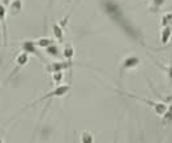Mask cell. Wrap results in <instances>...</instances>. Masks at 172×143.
<instances>
[{
    "label": "cell",
    "instance_id": "obj_15",
    "mask_svg": "<svg viewBox=\"0 0 172 143\" xmlns=\"http://www.w3.org/2000/svg\"><path fill=\"white\" fill-rule=\"evenodd\" d=\"M166 0H152V5H151V11L152 12H156L162 5L164 4Z\"/></svg>",
    "mask_w": 172,
    "mask_h": 143
},
{
    "label": "cell",
    "instance_id": "obj_13",
    "mask_svg": "<svg viewBox=\"0 0 172 143\" xmlns=\"http://www.w3.org/2000/svg\"><path fill=\"white\" fill-rule=\"evenodd\" d=\"M46 52H47L50 56H57V55H59V50H57V47L55 44H51V46H48V47H46Z\"/></svg>",
    "mask_w": 172,
    "mask_h": 143
},
{
    "label": "cell",
    "instance_id": "obj_9",
    "mask_svg": "<svg viewBox=\"0 0 172 143\" xmlns=\"http://www.w3.org/2000/svg\"><path fill=\"white\" fill-rule=\"evenodd\" d=\"M163 117V125H167V124H169L172 121V104H171V108H167V111L164 112V115L162 116Z\"/></svg>",
    "mask_w": 172,
    "mask_h": 143
},
{
    "label": "cell",
    "instance_id": "obj_14",
    "mask_svg": "<svg viewBox=\"0 0 172 143\" xmlns=\"http://www.w3.org/2000/svg\"><path fill=\"white\" fill-rule=\"evenodd\" d=\"M73 53H74V50H73V47H72L71 44L65 46V48H64V57L65 59H72Z\"/></svg>",
    "mask_w": 172,
    "mask_h": 143
},
{
    "label": "cell",
    "instance_id": "obj_1",
    "mask_svg": "<svg viewBox=\"0 0 172 143\" xmlns=\"http://www.w3.org/2000/svg\"><path fill=\"white\" fill-rule=\"evenodd\" d=\"M103 7H105L106 13H107L108 16L112 18V20H115L116 22L119 23V25L121 26V28L125 30V33H127L130 38H133V39H137V40H141L142 39L141 34L136 30L134 26L129 25V23L127 22V20L124 18V14H123V12L120 11V8H119V7L116 5L115 3H112V1H110V0H106L105 3H103Z\"/></svg>",
    "mask_w": 172,
    "mask_h": 143
},
{
    "label": "cell",
    "instance_id": "obj_16",
    "mask_svg": "<svg viewBox=\"0 0 172 143\" xmlns=\"http://www.w3.org/2000/svg\"><path fill=\"white\" fill-rule=\"evenodd\" d=\"M54 74V81H55V83H59L60 81H61V78H63V72H55V73H52Z\"/></svg>",
    "mask_w": 172,
    "mask_h": 143
},
{
    "label": "cell",
    "instance_id": "obj_17",
    "mask_svg": "<svg viewBox=\"0 0 172 143\" xmlns=\"http://www.w3.org/2000/svg\"><path fill=\"white\" fill-rule=\"evenodd\" d=\"M4 14H5V11H4V7L0 4V18H3Z\"/></svg>",
    "mask_w": 172,
    "mask_h": 143
},
{
    "label": "cell",
    "instance_id": "obj_10",
    "mask_svg": "<svg viewBox=\"0 0 172 143\" xmlns=\"http://www.w3.org/2000/svg\"><path fill=\"white\" fill-rule=\"evenodd\" d=\"M162 26H169L172 29V13H167L162 17Z\"/></svg>",
    "mask_w": 172,
    "mask_h": 143
},
{
    "label": "cell",
    "instance_id": "obj_5",
    "mask_svg": "<svg viewBox=\"0 0 172 143\" xmlns=\"http://www.w3.org/2000/svg\"><path fill=\"white\" fill-rule=\"evenodd\" d=\"M171 35H172V29L169 26H162V30H161V43L162 44H167L168 40L171 39Z\"/></svg>",
    "mask_w": 172,
    "mask_h": 143
},
{
    "label": "cell",
    "instance_id": "obj_12",
    "mask_svg": "<svg viewBox=\"0 0 172 143\" xmlns=\"http://www.w3.org/2000/svg\"><path fill=\"white\" fill-rule=\"evenodd\" d=\"M54 35L59 42L63 40V29L60 25H54Z\"/></svg>",
    "mask_w": 172,
    "mask_h": 143
},
{
    "label": "cell",
    "instance_id": "obj_11",
    "mask_svg": "<svg viewBox=\"0 0 172 143\" xmlns=\"http://www.w3.org/2000/svg\"><path fill=\"white\" fill-rule=\"evenodd\" d=\"M28 60H29V57H28V53L26 52H22V53H20L18 56H17V60H16V62L20 66H22V65H25L26 62H28Z\"/></svg>",
    "mask_w": 172,
    "mask_h": 143
},
{
    "label": "cell",
    "instance_id": "obj_4",
    "mask_svg": "<svg viewBox=\"0 0 172 143\" xmlns=\"http://www.w3.org/2000/svg\"><path fill=\"white\" fill-rule=\"evenodd\" d=\"M69 66H71V62H52L47 66V70L50 73H55V72H63Z\"/></svg>",
    "mask_w": 172,
    "mask_h": 143
},
{
    "label": "cell",
    "instance_id": "obj_6",
    "mask_svg": "<svg viewBox=\"0 0 172 143\" xmlns=\"http://www.w3.org/2000/svg\"><path fill=\"white\" fill-rule=\"evenodd\" d=\"M22 50L26 53H34V55H39V52L35 48V43L34 42H25L22 44Z\"/></svg>",
    "mask_w": 172,
    "mask_h": 143
},
{
    "label": "cell",
    "instance_id": "obj_8",
    "mask_svg": "<svg viewBox=\"0 0 172 143\" xmlns=\"http://www.w3.org/2000/svg\"><path fill=\"white\" fill-rule=\"evenodd\" d=\"M81 142H84V143H93L94 142L93 134L89 133V132H82L81 133Z\"/></svg>",
    "mask_w": 172,
    "mask_h": 143
},
{
    "label": "cell",
    "instance_id": "obj_2",
    "mask_svg": "<svg viewBox=\"0 0 172 143\" xmlns=\"http://www.w3.org/2000/svg\"><path fill=\"white\" fill-rule=\"evenodd\" d=\"M69 89H71V86H69V85H63V86H57L54 91H51V93H48L47 95H45L42 99H40V100H45V99L52 98V96H64L65 94L69 91Z\"/></svg>",
    "mask_w": 172,
    "mask_h": 143
},
{
    "label": "cell",
    "instance_id": "obj_3",
    "mask_svg": "<svg viewBox=\"0 0 172 143\" xmlns=\"http://www.w3.org/2000/svg\"><path fill=\"white\" fill-rule=\"evenodd\" d=\"M140 64V59L136 56H128L124 59V61L121 62V69L125 70V69H133L136 68L137 65Z\"/></svg>",
    "mask_w": 172,
    "mask_h": 143
},
{
    "label": "cell",
    "instance_id": "obj_7",
    "mask_svg": "<svg viewBox=\"0 0 172 143\" xmlns=\"http://www.w3.org/2000/svg\"><path fill=\"white\" fill-rule=\"evenodd\" d=\"M35 44L38 46V47H48V46L54 44V40L50 39V38H40V39H38L37 42H35Z\"/></svg>",
    "mask_w": 172,
    "mask_h": 143
}]
</instances>
